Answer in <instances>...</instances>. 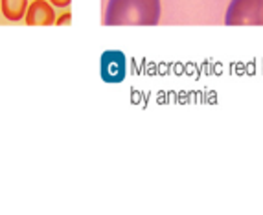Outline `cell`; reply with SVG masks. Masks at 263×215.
Returning a JSON list of instances; mask_svg holds the SVG:
<instances>
[{
  "mask_svg": "<svg viewBox=\"0 0 263 215\" xmlns=\"http://www.w3.org/2000/svg\"><path fill=\"white\" fill-rule=\"evenodd\" d=\"M28 26H52L55 22V13L50 2L46 0H33L31 6H28L24 15Z\"/></svg>",
  "mask_w": 263,
  "mask_h": 215,
  "instance_id": "obj_4",
  "label": "cell"
},
{
  "mask_svg": "<svg viewBox=\"0 0 263 215\" xmlns=\"http://www.w3.org/2000/svg\"><path fill=\"white\" fill-rule=\"evenodd\" d=\"M0 9L8 21L18 22L26 15L28 0H0Z\"/></svg>",
  "mask_w": 263,
  "mask_h": 215,
  "instance_id": "obj_5",
  "label": "cell"
},
{
  "mask_svg": "<svg viewBox=\"0 0 263 215\" xmlns=\"http://www.w3.org/2000/svg\"><path fill=\"white\" fill-rule=\"evenodd\" d=\"M160 0H109L105 26H157Z\"/></svg>",
  "mask_w": 263,
  "mask_h": 215,
  "instance_id": "obj_1",
  "label": "cell"
},
{
  "mask_svg": "<svg viewBox=\"0 0 263 215\" xmlns=\"http://www.w3.org/2000/svg\"><path fill=\"white\" fill-rule=\"evenodd\" d=\"M125 57L122 52H105L101 55V77L107 83H120L125 77Z\"/></svg>",
  "mask_w": 263,
  "mask_h": 215,
  "instance_id": "obj_3",
  "label": "cell"
},
{
  "mask_svg": "<svg viewBox=\"0 0 263 215\" xmlns=\"http://www.w3.org/2000/svg\"><path fill=\"white\" fill-rule=\"evenodd\" d=\"M57 26H68L72 22V13H65V15H61V17L57 18Z\"/></svg>",
  "mask_w": 263,
  "mask_h": 215,
  "instance_id": "obj_6",
  "label": "cell"
},
{
  "mask_svg": "<svg viewBox=\"0 0 263 215\" xmlns=\"http://www.w3.org/2000/svg\"><path fill=\"white\" fill-rule=\"evenodd\" d=\"M227 26H245L263 24V0H232L224 15Z\"/></svg>",
  "mask_w": 263,
  "mask_h": 215,
  "instance_id": "obj_2",
  "label": "cell"
},
{
  "mask_svg": "<svg viewBox=\"0 0 263 215\" xmlns=\"http://www.w3.org/2000/svg\"><path fill=\"white\" fill-rule=\"evenodd\" d=\"M50 4L55 6V8H68L72 0H48Z\"/></svg>",
  "mask_w": 263,
  "mask_h": 215,
  "instance_id": "obj_7",
  "label": "cell"
}]
</instances>
